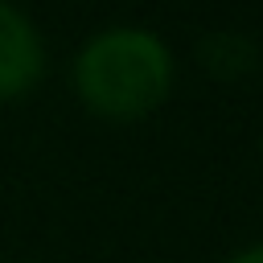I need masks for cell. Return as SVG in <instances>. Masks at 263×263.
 <instances>
[{"instance_id": "obj_1", "label": "cell", "mask_w": 263, "mask_h": 263, "mask_svg": "<svg viewBox=\"0 0 263 263\" xmlns=\"http://www.w3.org/2000/svg\"><path fill=\"white\" fill-rule=\"evenodd\" d=\"M74 78L90 111L111 119H136L168 95L173 58L164 41L148 29H111L78 53Z\"/></svg>"}, {"instance_id": "obj_2", "label": "cell", "mask_w": 263, "mask_h": 263, "mask_svg": "<svg viewBox=\"0 0 263 263\" xmlns=\"http://www.w3.org/2000/svg\"><path fill=\"white\" fill-rule=\"evenodd\" d=\"M41 78V41L33 25L0 0V99L29 90Z\"/></svg>"}, {"instance_id": "obj_3", "label": "cell", "mask_w": 263, "mask_h": 263, "mask_svg": "<svg viewBox=\"0 0 263 263\" xmlns=\"http://www.w3.org/2000/svg\"><path fill=\"white\" fill-rule=\"evenodd\" d=\"M230 263H263V247H251V251H242V255L230 259Z\"/></svg>"}]
</instances>
